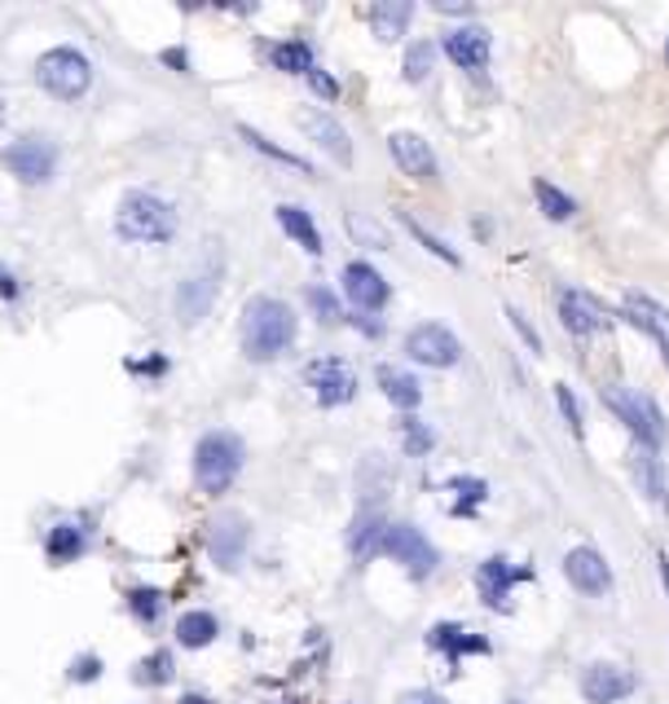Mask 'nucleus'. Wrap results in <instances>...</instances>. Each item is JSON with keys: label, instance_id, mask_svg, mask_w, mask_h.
<instances>
[{"label": "nucleus", "instance_id": "f257e3e1", "mask_svg": "<svg viewBox=\"0 0 669 704\" xmlns=\"http://www.w3.org/2000/svg\"><path fill=\"white\" fill-rule=\"evenodd\" d=\"M295 339V313L277 295H256L242 308V352L251 362H273Z\"/></svg>", "mask_w": 669, "mask_h": 704}, {"label": "nucleus", "instance_id": "f03ea898", "mask_svg": "<svg viewBox=\"0 0 669 704\" xmlns=\"http://www.w3.org/2000/svg\"><path fill=\"white\" fill-rule=\"evenodd\" d=\"M115 234L124 242H168L177 234V212L150 190H128L115 212Z\"/></svg>", "mask_w": 669, "mask_h": 704}, {"label": "nucleus", "instance_id": "7ed1b4c3", "mask_svg": "<svg viewBox=\"0 0 669 704\" xmlns=\"http://www.w3.org/2000/svg\"><path fill=\"white\" fill-rule=\"evenodd\" d=\"M242 472V441L234 432H207L194 445V480L203 493H225Z\"/></svg>", "mask_w": 669, "mask_h": 704}, {"label": "nucleus", "instance_id": "20e7f679", "mask_svg": "<svg viewBox=\"0 0 669 704\" xmlns=\"http://www.w3.org/2000/svg\"><path fill=\"white\" fill-rule=\"evenodd\" d=\"M36 80H41V89H45V93H54L58 102H76V98H84V93H89V84H93V63H89L80 49L58 45V49L41 54V63H36Z\"/></svg>", "mask_w": 669, "mask_h": 704}, {"label": "nucleus", "instance_id": "39448f33", "mask_svg": "<svg viewBox=\"0 0 669 704\" xmlns=\"http://www.w3.org/2000/svg\"><path fill=\"white\" fill-rule=\"evenodd\" d=\"M603 406L634 432V441L643 450H656L665 441V423H660V410L651 397H638V393H625V388H603Z\"/></svg>", "mask_w": 669, "mask_h": 704}, {"label": "nucleus", "instance_id": "423d86ee", "mask_svg": "<svg viewBox=\"0 0 669 704\" xmlns=\"http://www.w3.org/2000/svg\"><path fill=\"white\" fill-rule=\"evenodd\" d=\"M5 168L23 181V185H41L54 177L58 168V146L49 137H19L10 150H5Z\"/></svg>", "mask_w": 669, "mask_h": 704}, {"label": "nucleus", "instance_id": "0eeeda50", "mask_svg": "<svg viewBox=\"0 0 669 704\" xmlns=\"http://www.w3.org/2000/svg\"><path fill=\"white\" fill-rule=\"evenodd\" d=\"M384 555H393L410 577H428L432 568H436V550H432V542L415 529V524H388V533H384V546H379Z\"/></svg>", "mask_w": 669, "mask_h": 704}, {"label": "nucleus", "instance_id": "6e6552de", "mask_svg": "<svg viewBox=\"0 0 669 704\" xmlns=\"http://www.w3.org/2000/svg\"><path fill=\"white\" fill-rule=\"evenodd\" d=\"M304 379H308L317 406H326V410H330V406H349V401L358 397V379H353L349 362H340V357H321V362H313V366L304 371Z\"/></svg>", "mask_w": 669, "mask_h": 704}, {"label": "nucleus", "instance_id": "1a4fd4ad", "mask_svg": "<svg viewBox=\"0 0 669 704\" xmlns=\"http://www.w3.org/2000/svg\"><path fill=\"white\" fill-rule=\"evenodd\" d=\"M406 352L415 362H423V366H436V371H445V366H458V357H463V343L445 330V326H436V321H423V326H415L410 334H406Z\"/></svg>", "mask_w": 669, "mask_h": 704}, {"label": "nucleus", "instance_id": "9d476101", "mask_svg": "<svg viewBox=\"0 0 669 704\" xmlns=\"http://www.w3.org/2000/svg\"><path fill=\"white\" fill-rule=\"evenodd\" d=\"M247 542H251V524H247L238 511L216 515L212 529H207V555H212L220 568H238L242 555H247Z\"/></svg>", "mask_w": 669, "mask_h": 704}, {"label": "nucleus", "instance_id": "9b49d317", "mask_svg": "<svg viewBox=\"0 0 669 704\" xmlns=\"http://www.w3.org/2000/svg\"><path fill=\"white\" fill-rule=\"evenodd\" d=\"M630 326H638L656 348H660V357H665V366H669V308L665 304H656L651 295H643V291H625V313H621Z\"/></svg>", "mask_w": 669, "mask_h": 704}, {"label": "nucleus", "instance_id": "f8f14e48", "mask_svg": "<svg viewBox=\"0 0 669 704\" xmlns=\"http://www.w3.org/2000/svg\"><path fill=\"white\" fill-rule=\"evenodd\" d=\"M564 572H568L572 590H581V594H590V599L612 590V572H608L603 555H599V550H590V546H577V550H568V559H564Z\"/></svg>", "mask_w": 669, "mask_h": 704}, {"label": "nucleus", "instance_id": "ddd939ff", "mask_svg": "<svg viewBox=\"0 0 669 704\" xmlns=\"http://www.w3.org/2000/svg\"><path fill=\"white\" fill-rule=\"evenodd\" d=\"M344 291H349V299H353L362 313H379V308L388 304V282H384V273H379L375 264H366V260H353V264L344 269Z\"/></svg>", "mask_w": 669, "mask_h": 704}, {"label": "nucleus", "instance_id": "4468645a", "mask_svg": "<svg viewBox=\"0 0 669 704\" xmlns=\"http://www.w3.org/2000/svg\"><path fill=\"white\" fill-rule=\"evenodd\" d=\"M581 691H586L590 704H612V700H621V695L634 691V673H625L621 665L599 660V665H590V669L581 673Z\"/></svg>", "mask_w": 669, "mask_h": 704}, {"label": "nucleus", "instance_id": "2eb2a0df", "mask_svg": "<svg viewBox=\"0 0 669 704\" xmlns=\"http://www.w3.org/2000/svg\"><path fill=\"white\" fill-rule=\"evenodd\" d=\"M295 120H299V128H304V133H308L326 155H334L340 163H353V141H349V133H344L340 124H334L326 111H299Z\"/></svg>", "mask_w": 669, "mask_h": 704}, {"label": "nucleus", "instance_id": "dca6fc26", "mask_svg": "<svg viewBox=\"0 0 669 704\" xmlns=\"http://www.w3.org/2000/svg\"><path fill=\"white\" fill-rule=\"evenodd\" d=\"M559 321H564L572 334H594V330L608 326V313L599 308L594 295H586V291H564V295H559Z\"/></svg>", "mask_w": 669, "mask_h": 704}, {"label": "nucleus", "instance_id": "f3484780", "mask_svg": "<svg viewBox=\"0 0 669 704\" xmlns=\"http://www.w3.org/2000/svg\"><path fill=\"white\" fill-rule=\"evenodd\" d=\"M393 159H397V168L401 172H410V177H419V181H432L436 177V155L428 150V141L419 137V133H393Z\"/></svg>", "mask_w": 669, "mask_h": 704}, {"label": "nucleus", "instance_id": "a211bd4d", "mask_svg": "<svg viewBox=\"0 0 669 704\" xmlns=\"http://www.w3.org/2000/svg\"><path fill=\"white\" fill-rule=\"evenodd\" d=\"M520 577H529V572H520V568H515V564H507V559H485V564H480V572H476L480 599H485L494 612H507V590H511Z\"/></svg>", "mask_w": 669, "mask_h": 704}, {"label": "nucleus", "instance_id": "6ab92c4d", "mask_svg": "<svg viewBox=\"0 0 669 704\" xmlns=\"http://www.w3.org/2000/svg\"><path fill=\"white\" fill-rule=\"evenodd\" d=\"M445 54L467 67V71H480L489 63V32L485 27H458V32H445Z\"/></svg>", "mask_w": 669, "mask_h": 704}, {"label": "nucleus", "instance_id": "aec40b11", "mask_svg": "<svg viewBox=\"0 0 669 704\" xmlns=\"http://www.w3.org/2000/svg\"><path fill=\"white\" fill-rule=\"evenodd\" d=\"M212 299H216V273H194V277H185L181 291H177V313H181V321L207 317Z\"/></svg>", "mask_w": 669, "mask_h": 704}, {"label": "nucleus", "instance_id": "412c9836", "mask_svg": "<svg viewBox=\"0 0 669 704\" xmlns=\"http://www.w3.org/2000/svg\"><path fill=\"white\" fill-rule=\"evenodd\" d=\"M384 533H388L384 515H379V511H362V515L353 520V529H349V550H353V559L366 564V559L384 546Z\"/></svg>", "mask_w": 669, "mask_h": 704}, {"label": "nucleus", "instance_id": "4be33fe9", "mask_svg": "<svg viewBox=\"0 0 669 704\" xmlns=\"http://www.w3.org/2000/svg\"><path fill=\"white\" fill-rule=\"evenodd\" d=\"M379 388H384V397L393 401V406H401V410H415L419 401H423V388H419V379L410 375V371H401V366H379Z\"/></svg>", "mask_w": 669, "mask_h": 704}, {"label": "nucleus", "instance_id": "5701e85b", "mask_svg": "<svg viewBox=\"0 0 669 704\" xmlns=\"http://www.w3.org/2000/svg\"><path fill=\"white\" fill-rule=\"evenodd\" d=\"M277 225L308 251V256H321V234H317V225H313V216L304 212V207H295V203H282L277 207Z\"/></svg>", "mask_w": 669, "mask_h": 704}, {"label": "nucleus", "instance_id": "b1692460", "mask_svg": "<svg viewBox=\"0 0 669 704\" xmlns=\"http://www.w3.org/2000/svg\"><path fill=\"white\" fill-rule=\"evenodd\" d=\"M84 529H76V524H54L49 529V537H45V555H49V564H76L80 555H84Z\"/></svg>", "mask_w": 669, "mask_h": 704}, {"label": "nucleus", "instance_id": "393cba45", "mask_svg": "<svg viewBox=\"0 0 669 704\" xmlns=\"http://www.w3.org/2000/svg\"><path fill=\"white\" fill-rule=\"evenodd\" d=\"M432 647L450 651V665H458L467 651H489V643L480 634H467L463 625H436L432 629Z\"/></svg>", "mask_w": 669, "mask_h": 704}, {"label": "nucleus", "instance_id": "a878e982", "mask_svg": "<svg viewBox=\"0 0 669 704\" xmlns=\"http://www.w3.org/2000/svg\"><path fill=\"white\" fill-rule=\"evenodd\" d=\"M216 634H220V621L212 616V612H185L181 621H177V643L181 647H207V643H216Z\"/></svg>", "mask_w": 669, "mask_h": 704}, {"label": "nucleus", "instance_id": "bb28decb", "mask_svg": "<svg viewBox=\"0 0 669 704\" xmlns=\"http://www.w3.org/2000/svg\"><path fill=\"white\" fill-rule=\"evenodd\" d=\"M410 19H415L410 0H393V5H375V10H371V27H375L379 41H397Z\"/></svg>", "mask_w": 669, "mask_h": 704}, {"label": "nucleus", "instance_id": "cd10ccee", "mask_svg": "<svg viewBox=\"0 0 669 704\" xmlns=\"http://www.w3.org/2000/svg\"><path fill=\"white\" fill-rule=\"evenodd\" d=\"M630 472L638 476V485H643V493L647 498H656V502H665V472H660V458H656V450H634L630 454Z\"/></svg>", "mask_w": 669, "mask_h": 704}, {"label": "nucleus", "instance_id": "c85d7f7f", "mask_svg": "<svg viewBox=\"0 0 669 704\" xmlns=\"http://www.w3.org/2000/svg\"><path fill=\"white\" fill-rule=\"evenodd\" d=\"M269 58H273L277 71H291V76H308L313 71V49L304 41H282V45H273Z\"/></svg>", "mask_w": 669, "mask_h": 704}, {"label": "nucleus", "instance_id": "c756f323", "mask_svg": "<svg viewBox=\"0 0 669 704\" xmlns=\"http://www.w3.org/2000/svg\"><path fill=\"white\" fill-rule=\"evenodd\" d=\"M533 194H537L542 216H551V220H568V216L577 212V203H572L564 190H555L551 181H533Z\"/></svg>", "mask_w": 669, "mask_h": 704}, {"label": "nucleus", "instance_id": "7c9ffc66", "mask_svg": "<svg viewBox=\"0 0 669 704\" xmlns=\"http://www.w3.org/2000/svg\"><path fill=\"white\" fill-rule=\"evenodd\" d=\"M172 673H177L172 651H150V656L133 669V678H137L141 686H163V682H172Z\"/></svg>", "mask_w": 669, "mask_h": 704}, {"label": "nucleus", "instance_id": "2f4dec72", "mask_svg": "<svg viewBox=\"0 0 669 704\" xmlns=\"http://www.w3.org/2000/svg\"><path fill=\"white\" fill-rule=\"evenodd\" d=\"M128 612H133L141 625H155L159 612H163V594H159L155 586H137V590H128Z\"/></svg>", "mask_w": 669, "mask_h": 704}, {"label": "nucleus", "instance_id": "473e14b6", "mask_svg": "<svg viewBox=\"0 0 669 704\" xmlns=\"http://www.w3.org/2000/svg\"><path fill=\"white\" fill-rule=\"evenodd\" d=\"M238 133H242V141H251V146H256L260 155H269V159H277V163H286V168H299V172H313V168H308V163H304L299 155H291V150H282V146H273V141H269V137H260L256 128H247V124H242Z\"/></svg>", "mask_w": 669, "mask_h": 704}, {"label": "nucleus", "instance_id": "72a5a7b5", "mask_svg": "<svg viewBox=\"0 0 669 704\" xmlns=\"http://www.w3.org/2000/svg\"><path fill=\"white\" fill-rule=\"evenodd\" d=\"M304 299H308V308L317 313V321H321V326L344 321V313H340V299H334L326 286H308V291H304Z\"/></svg>", "mask_w": 669, "mask_h": 704}, {"label": "nucleus", "instance_id": "f704fd0d", "mask_svg": "<svg viewBox=\"0 0 669 704\" xmlns=\"http://www.w3.org/2000/svg\"><path fill=\"white\" fill-rule=\"evenodd\" d=\"M349 229H353V238H358L362 247H379V251H384V247H393L388 229H384V225H375V220H366L362 212H353V216H349Z\"/></svg>", "mask_w": 669, "mask_h": 704}, {"label": "nucleus", "instance_id": "c9c22d12", "mask_svg": "<svg viewBox=\"0 0 669 704\" xmlns=\"http://www.w3.org/2000/svg\"><path fill=\"white\" fill-rule=\"evenodd\" d=\"M401 220H406V229H410V234H415V238H419V242H423V247H428L436 260H445V264H458V251H450L441 238H432V234H428L419 220H410V216H401Z\"/></svg>", "mask_w": 669, "mask_h": 704}, {"label": "nucleus", "instance_id": "e433bc0d", "mask_svg": "<svg viewBox=\"0 0 669 704\" xmlns=\"http://www.w3.org/2000/svg\"><path fill=\"white\" fill-rule=\"evenodd\" d=\"M401 441H406L410 458H419V454H428V450H432V432H428L419 419H406V423H401Z\"/></svg>", "mask_w": 669, "mask_h": 704}, {"label": "nucleus", "instance_id": "4c0bfd02", "mask_svg": "<svg viewBox=\"0 0 669 704\" xmlns=\"http://www.w3.org/2000/svg\"><path fill=\"white\" fill-rule=\"evenodd\" d=\"M428 71H432V45H410V54H406V80H428Z\"/></svg>", "mask_w": 669, "mask_h": 704}, {"label": "nucleus", "instance_id": "58836bf2", "mask_svg": "<svg viewBox=\"0 0 669 704\" xmlns=\"http://www.w3.org/2000/svg\"><path fill=\"white\" fill-rule=\"evenodd\" d=\"M98 673H102V660H98L93 651H84V656L71 660V682H93Z\"/></svg>", "mask_w": 669, "mask_h": 704}, {"label": "nucleus", "instance_id": "ea45409f", "mask_svg": "<svg viewBox=\"0 0 669 704\" xmlns=\"http://www.w3.org/2000/svg\"><path fill=\"white\" fill-rule=\"evenodd\" d=\"M507 321H511V330H515V334H520V339L529 343V352H542V339H537V330H533V326L524 321V313H515V308H507Z\"/></svg>", "mask_w": 669, "mask_h": 704}, {"label": "nucleus", "instance_id": "a19ab883", "mask_svg": "<svg viewBox=\"0 0 669 704\" xmlns=\"http://www.w3.org/2000/svg\"><path fill=\"white\" fill-rule=\"evenodd\" d=\"M555 401H559V410H564V419H568V428H572V436H581V415H577V401H572V393L559 384L555 388Z\"/></svg>", "mask_w": 669, "mask_h": 704}, {"label": "nucleus", "instance_id": "79ce46f5", "mask_svg": "<svg viewBox=\"0 0 669 704\" xmlns=\"http://www.w3.org/2000/svg\"><path fill=\"white\" fill-rule=\"evenodd\" d=\"M308 80H313V89H317L321 98H340V84H334L326 71H317V67H313V71H308Z\"/></svg>", "mask_w": 669, "mask_h": 704}, {"label": "nucleus", "instance_id": "37998d69", "mask_svg": "<svg viewBox=\"0 0 669 704\" xmlns=\"http://www.w3.org/2000/svg\"><path fill=\"white\" fill-rule=\"evenodd\" d=\"M349 321H353L362 334H375V339L384 334V321H379V317H366V313H358V317H349Z\"/></svg>", "mask_w": 669, "mask_h": 704}, {"label": "nucleus", "instance_id": "c03bdc74", "mask_svg": "<svg viewBox=\"0 0 669 704\" xmlns=\"http://www.w3.org/2000/svg\"><path fill=\"white\" fill-rule=\"evenodd\" d=\"M401 704H445V700H441L436 691H410V695H406Z\"/></svg>", "mask_w": 669, "mask_h": 704}, {"label": "nucleus", "instance_id": "a18cd8bd", "mask_svg": "<svg viewBox=\"0 0 669 704\" xmlns=\"http://www.w3.org/2000/svg\"><path fill=\"white\" fill-rule=\"evenodd\" d=\"M0 295H5V299H14V295H19V286H14V277H10V273H0Z\"/></svg>", "mask_w": 669, "mask_h": 704}, {"label": "nucleus", "instance_id": "49530a36", "mask_svg": "<svg viewBox=\"0 0 669 704\" xmlns=\"http://www.w3.org/2000/svg\"><path fill=\"white\" fill-rule=\"evenodd\" d=\"M177 704H212V700H207V695H199V691H190V695H181Z\"/></svg>", "mask_w": 669, "mask_h": 704}, {"label": "nucleus", "instance_id": "de8ad7c7", "mask_svg": "<svg viewBox=\"0 0 669 704\" xmlns=\"http://www.w3.org/2000/svg\"><path fill=\"white\" fill-rule=\"evenodd\" d=\"M660 572H665V586H669V555H660Z\"/></svg>", "mask_w": 669, "mask_h": 704}, {"label": "nucleus", "instance_id": "09e8293b", "mask_svg": "<svg viewBox=\"0 0 669 704\" xmlns=\"http://www.w3.org/2000/svg\"><path fill=\"white\" fill-rule=\"evenodd\" d=\"M0 120H5V98H0Z\"/></svg>", "mask_w": 669, "mask_h": 704}, {"label": "nucleus", "instance_id": "8fccbe9b", "mask_svg": "<svg viewBox=\"0 0 669 704\" xmlns=\"http://www.w3.org/2000/svg\"><path fill=\"white\" fill-rule=\"evenodd\" d=\"M665 54H669V45H665Z\"/></svg>", "mask_w": 669, "mask_h": 704}]
</instances>
